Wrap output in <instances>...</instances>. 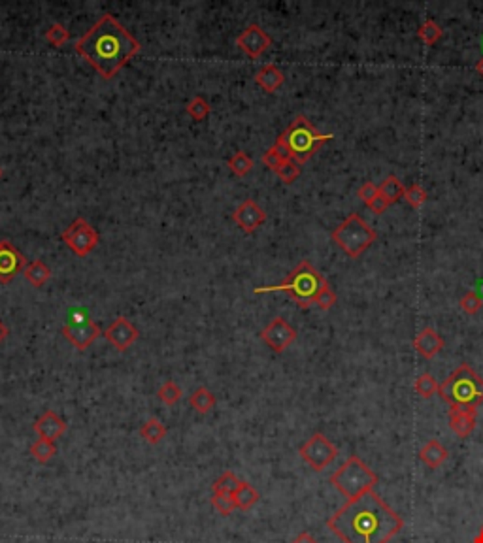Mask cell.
I'll use <instances>...</instances> for the list:
<instances>
[{
	"label": "cell",
	"instance_id": "cell-10",
	"mask_svg": "<svg viewBox=\"0 0 483 543\" xmlns=\"http://www.w3.org/2000/svg\"><path fill=\"white\" fill-rule=\"evenodd\" d=\"M261 340L275 353H283L297 340V330L283 317H275L263 329Z\"/></svg>",
	"mask_w": 483,
	"mask_h": 543
},
{
	"label": "cell",
	"instance_id": "cell-33",
	"mask_svg": "<svg viewBox=\"0 0 483 543\" xmlns=\"http://www.w3.org/2000/svg\"><path fill=\"white\" fill-rule=\"evenodd\" d=\"M68 38H70V34H68V31L64 29V25L61 23H53L48 31H46V40H48L51 46H55V48L64 46V43L68 42Z\"/></svg>",
	"mask_w": 483,
	"mask_h": 543
},
{
	"label": "cell",
	"instance_id": "cell-17",
	"mask_svg": "<svg viewBox=\"0 0 483 543\" xmlns=\"http://www.w3.org/2000/svg\"><path fill=\"white\" fill-rule=\"evenodd\" d=\"M444 345H446L444 338H442L433 327H425V329L419 330L416 338H414V348H416L417 353L425 357V359H435L436 355L444 349Z\"/></svg>",
	"mask_w": 483,
	"mask_h": 543
},
{
	"label": "cell",
	"instance_id": "cell-9",
	"mask_svg": "<svg viewBox=\"0 0 483 543\" xmlns=\"http://www.w3.org/2000/svg\"><path fill=\"white\" fill-rule=\"evenodd\" d=\"M62 242L78 256H87L98 244V232L89 225V221L78 217L61 234Z\"/></svg>",
	"mask_w": 483,
	"mask_h": 543
},
{
	"label": "cell",
	"instance_id": "cell-40",
	"mask_svg": "<svg viewBox=\"0 0 483 543\" xmlns=\"http://www.w3.org/2000/svg\"><path fill=\"white\" fill-rule=\"evenodd\" d=\"M357 195H359V200L365 202V204H367V206H368V204H370V202H372L374 198L378 196V187H376V185H374L372 181H368V184L362 185Z\"/></svg>",
	"mask_w": 483,
	"mask_h": 543
},
{
	"label": "cell",
	"instance_id": "cell-4",
	"mask_svg": "<svg viewBox=\"0 0 483 543\" xmlns=\"http://www.w3.org/2000/svg\"><path fill=\"white\" fill-rule=\"evenodd\" d=\"M332 138H334L332 135H321L318 128L308 121L306 116H297L294 121L278 136L275 144H280L287 151L289 159L299 165H304L308 159H312L325 142L332 140Z\"/></svg>",
	"mask_w": 483,
	"mask_h": 543
},
{
	"label": "cell",
	"instance_id": "cell-45",
	"mask_svg": "<svg viewBox=\"0 0 483 543\" xmlns=\"http://www.w3.org/2000/svg\"><path fill=\"white\" fill-rule=\"evenodd\" d=\"M476 70H477V74H479V76H482V78H483V57H482V59H479V61H477Z\"/></svg>",
	"mask_w": 483,
	"mask_h": 543
},
{
	"label": "cell",
	"instance_id": "cell-14",
	"mask_svg": "<svg viewBox=\"0 0 483 543\" xmlns=\"http://www.w3.org/2000/svg\"><path fill=\"white\" fill-rule=\"evenodd\" d=\"M100 334H102V329H100L93 319L86 321V323H68L62 327V336L67 338L68 342L72 343L74 348L80 349V351L89 348Z\"/></svg>",
	"mask_w": 483,
	"mask_h": 543
},
{
	"label": "cell",
	"instance_id": "cell-29",
	"mask_svg": "<svg viewBox=\"0 0 483 543\" xmlns=\"http://www.w3.org/2000/svg\"><path fill=\"white\" fill-rule=\"evenodd\" d=\"M229 168H231V172L236 174V176L244 177L245 174H250L251 168H253V159L247 157V153L238 151L229 159Z\"/></svg>",
	"mask_w": 483,
	"mask_h": 543
},
{
	"label": "cell",
	"instance_id": "cell-25",
	"mask_svg": "<svg viewBox=\"0 0 483 543\" xmlns=\"http://www.w3.org/2000/svg\"><path fill=\"white\" fill-rule=\"evenodd\" d=\"M414 389H416L417 397H421L423 400H428V398H433L440 389V385L433 378V373L423 372L419 378L416 379V383H414Z\"/></svg>",
	"mask_w": 483,
	"mask_h": 543
},
{
	"label": "cell",
	"instance_id": "cell-2",
	"mask_svg": "<svg viewBox=\"0 0 483 543\" xmlns=\"http://www.w3.org/2000/svg\"><path fill=\"white\" fill-rule=\"evenodd\" d=\"M76 51L110 80L140 51V43L114 15L106 13L76 42Z\"/></svg>",
	"mask_w": 483,
	"mask_h": 543
},
{
	"label": "cell",
	"instance_id": "cell-31",
	"mask_svg": "<svg viewBox=\"0 0 483 543\" xmlns=\"http://www.w3.org/2000/svg\"><path fill=\"white\" fill-rule=\"evenodd\" d=\"M187 114H189L195 121H202V119H206V117L210 116V104H208V100L206 98H202V97H195V98H191L189 102H187Z\"/></svg>",
	"mask_w": 483,
	"mask_h": 543
},
{
	"label": "cell",
	"instance_id": "cell-24",
	"mask_svg": "<svg viewBox=\"0 0 483 543\" xmlns=\"http://www.w3.org/2000/svg\"><path fill=\"white\" fill-rule=\"evenodd\" d=\"M234 502L240 509H250L259 502V493L255 490V487H251L250 483L240 481V487L234 493Z\"/></svg>",
	"mask_w": 483,
	"mask_h": 543
},
{
	"label": "cell",
	"instance_id": "cell-41",
	"mask_svg": "<svg viewBox=\"0 0 483 543\" xmlns=\"http://www.w3.org/2000/svg\"><path fill=\"white\" fill-rule=\"evenodd\" d=\"M389 206H391V204H389V202H387L386 198H383V196L379 195V193H378V196H376V198H374V200L370 202V204H368V208H370V212H372V214H376V215L386 214Z\"/></svg>",
	"mask_w": 483,
	"mask_h": 543
},
{
	"label": "cell",
	"instance_id": "cell-42",
	"mask_svg": "<svg viewBox=\"0 0 483 543\" xmlns=\"http://www.w3.org/2000/svg\"><path fill=\"white\" fill-rule=\"evenodd\" d=\"M291 543H318V539H315L310 532H300L299 536L294 537Z\"/></svg>",
	"mask_w": 483,
	"mask_h": 543
},
{
	"label": "cell",
	"instance_id": "cell-26",
	"mask_svg": "<svg viewBox=\"0 0 483 543\" xmlns=\"http://www.w3.org/2000/svg\"><path fill=\"white\" fill-rule=\"evenodd\" d=\"M140 436L146 439L147 444L155 446V444H159L161 439L166 438V427L159 419H149V421L140 428Z\"/></svg>",
	"mask_w": 483,
	"mask_h": 543
},
{
	"label": "cell",
	"instance_id": "cell-16",
	"mask_svg": "<svg viewBox=\"0 0 483 543\" xmlns=\"http://www.w3.org/2000/svg\"><path fill=\"white\" fill-rule=\"evenodd\" d=\"M449 428L457 434L459 438H468L477 425V409L474 408H449L447 413Z\"/></svg>",
	"mask_w": 483,
	"mask_h": 543
},
{
	"label": "cell",
	"instance_id": "cell-6",
	"mask_svg": "<svg viewBox=\"0 0 483 543\" xmlns=\"http://www.w3.org/2000/svg\"><path fill=\"white\" fill-rule=\"evenodd\" d=\"M330 483H332L348 500H353L357 496L374 490L376 483H378V474H376L362 458H359L357 455H351V457L330 476Z\"/></svg>",
	"mask_w": 483,
	"mask_h": 543
},
{
	"label": "cell",
	"instance_id": "cell-18",
	"mask_svg": "<svg viewBox=\"0 0 483 543\" xmlns=\"http://www.w3.org/2000/svg\"><path fill=\"white\" fill-rule=\"evenodd\" d=\"M32 428H34V432L38 434V438L55 441V439L61 438L64 430H67V422L62 421L55 411H46V413L34 422V427Z\"/></svg>",
	"mask_w": 483,
	"mask_h": 543
},
{
	"label": "cell",
	"instance_id": "cell-7",
	"mask_svg": "<svg viewBox=\"0 0 483 543\" xmlns=\"http://www.w3.org/2000/svg\"><path fill=\"white\" fill-rule=\"evenodd\" d=\"M332 240L351 259H359L376 242V231L361 215L351 214L332 231Z\"/></svg>",
	"mask_w": 483,
	"mask_h": 543
},
{
	"label": "cell",
	"instance_id": "cell-38",
	"mask_svg": "<svg viewBox=\"0 0 483 543\" xmlns=\"http://www.w3.org/2000/svg\"><path fill=\"white\" fill-rule=\"evenodd\" d=\"M461 310L465 313H468V315H476L479 310H482V305H483V300L482 296H477L474 291H468V293L461 298Z\"/></svg>",
	"mask_w": 483,
	"mask_h": 543
},
{
	"label": "cell",
	"instance_id": "cell-21",
	"mask_svg": "<svg viewBox=\"0 0 483 543\" xmlns=\"http://www.w3.org/2000/svg\"><path fill=\"white\" fill-rule=\"evenodd\" d=\"M23 272L27 281H29L31 285H34V287H42V285L48 283L49 277H51V270H49V266L43 263V261H32V263L25 266Z\"/></svg>",
	"mask_w": 483,
	"mask_h": 543
},
{
	"label": "cell",
	"instance_id": "cell-1",
	"mask_svg": "<svg viewBox=\"0 0 483 543\" xmlns=\"http://www.w3.org/2000/svg\"><path fill=\"white\" fill-rule=\"evenodd\" d=\"M327 526L342 543H389L404 528V521L370 490L346 502Z\"/></svg>",
	"mask_w": 483,
	"mask_h": 543
},
{
	"label": "cell",
	"instance_id": "cell-5",
	"mask_svg": "<svg viewBox=\"0 0 483 543\" xmlns=\"http://www.w3.org/2000/svg\"><path fill=\"white\" fill-rule=\"evenodd\" d=\"M438 394L451 408H474L483 404V378L468 364H461L449 378L440 385Z\"/></svg>",
	"mask_w": 483,
	"mask_h": 543
},
{
	"label": "cell",
	"instance_id": "cell-15",
	"mask_svg": "<svg viewBox=\"0 0 483 543\" xmlns=\"http://www.w3.org/2000/svg\"><path fill=\"white\" fill-rule=\"evenodd\" d=\"M233 221L245 234H251L266 221V214L253 198H247L236 208V212L233 214Z\"/></svg>",
	"mask_w": 483,
	"mask_h": 543
},
{
	"label": "cell",
	"instance_id": "cell-3",
	"mask_svg": "<svg viewBox=\"0 0 483 543\" xmlns=\"http://www.w3.org/2000/svg\"><path fill=\"white\" fill-rule=\"evenodd\" d=\"M325 283H327V280H325L323 275L319 274L318 270L313 268L308 261H302L283 283H280V285H266V287H255L253 293H287L297 302L299 308L308 310L310 305L315 304V298H318L319 291L323 289Z\"/></svg>",
	"mask_w": 483,
	"mask_h": 543
},
{
	"label": "cell",
	"instance_id": "cell-43",
	"mask_svg": "<svg viewBox=\"0 0 483 543\" xmlns=\"http://www.w3.org/2000/svg\"><path fill=\"white\" fill-rule=\"evenodd\" d=\"M8 334H10V330H8L6 324H4V323H2V321H0V343H2V342H4V340H6V336H8Z\"/></svg>",
	"mask_w": 483,
	"mask_h": 543
},
{
	"label": "cell",
	"instance_id": "cell-28",
	"mask_svg": "<svg viewBox=\"0 0 483 543\" xmlns=\"http://www.w3.org/2000/svg\"><path fill=\"white\" fill-rule=\"evenodd\" d=\"M442 34H444L442 27L438 23H435L433 19H427V21L419 27V31H417V36L421 38L427 46H435L442 38Z\"/></svg>",
	"mask_w": 483,
	"mask_h": 543
},
{
	"label": "cell",
	"instance_id": "cell-11",
	"mask_svg": "<svg viewBox=\"0 0 483 543\" xmlns=\"http://www.w3.org/2000/svg\"><path fill=\"white\" fill-rule=\"evenodd\" d=\"M21 270H25L23 253L10 240H0V283H12Z\"/></svg>",
	"mask_w": 483,
	"mask_h": 543
},
{
	"label": "cell",
	"instance_id": "cell-8",
	"mask_svg": "<svg viewBox=\"0 0 483 543\" xmlns=\"http://www.w3.org/2000/svg\"><path fill=\"white\" fill-rule=\"evenodd\" d=\"M299 453L300 458H302L312 470L321 472L338 457V447L332 446V441H330L325 434L315 432L312 438L308 439L306 444L300 446Z\"/></svg>",
	"mask_w": 483,
	"mask_h": 543
},
{
	"label": "cell",
	"instance_id": "cell-37",
	"mask_svg": "<svg viewBox=\"0 0 483 543\" xmlns=\"http://www.w3.org/2000/svg\"><path fill=\"white\" fill-rule=\"evenodd\" d=\"M275 176L282 179L283 184H293L294 179L300 176V165L294 163V160H285L278 170H275Z\"/></svg>",
	"mask_w": 483,
	"mask_h": 543
},
{
	"label": "cell",
	"instance_id": "cell-12",
	"mask_svg": "<svg viewBox=\"0 0 483 543\" xmlns=\"http://www.w3.org/2000/svg\"><path fill=\"white\" fill-rule=\"evenodd\" d=\"M236 46H238L245 55L251 59H257L272 46V38L259 27V25H250L247 29L240 32L236 38Z\"/></svg>",
	"mask_w": 483,
	"mask_h": 543
},
{
	"label": "cell",
	"instance_id": "cell-34",
	"mask_svg": "<svg viewBox=\"0 0 483 543\" xmlns=\"http://www.w3.org/2000/svg\"><path fill=\"white\" fill-rule=\"evenodd\" d=\"M212 504H214V507L221 515H231L236 509L234 495H229V493H214Z\"/></svg>",
	"mask_w": 483,
	"mask_h": 543
},
{
	"label": "cell",
	"instance_id": "cell-27",
	"mask_svg": "<svg viewBox=\"0 0 483 543\" xmlns=\"http://www.w3.org/2000/svg\"><path fill=\"white\" fill-rule=\"evenodd\" d=\"M57 453L55 441H49V439L38 438L31 447V455L36 458L38 462H48L49 458L53 457Z\"/></svg>",
	"mask_w": 483,
	"mask_h": 543
},
{
	"label": "cell",
	"instance_id": "cell-22",
	"mask_svg": "<svg viewBox=\"0 0 483 543\" xmlns=\"http://www.w3.org/2000/svg\"><path fill=\"white\" fill-rule=\"evenodd\" d=\"M378 193L383 196L389 204H395V202H398L400 198H404L406 189H404L402 181H400L397 176H387L378 187Z\"/></svg>",
	"mask_w": 483,
	"mask_h": 543
},
{
	"label": "cell",
	"instance_id": "cell-35",
	"mask_svg": "<svg viewBox=\"0 0 483 543\" xmlns=\"http://www.w3.org/2000/svg\"><path fill=\"white\" fill-rule=\"evenodd\" d=\"M404 200L408 202L411 208L419 209L423 204L427 202V191L423 189L421 185H410V187L406 189V193H404Z\"/></svg>",
	"mask_w": 483,
	"mask_h": 543
},
{
	"label": "cell",
	"instance_id": "cell-19",
	"mask_svg": "<svg viewBox=\"0 0 483 543\" xmlns=\"http://www.w3.org/2000/svg\"><path fill=\"white\" fill-rule=\"evenodd\" d=\"M447 457H449V451L438 439H428L427 444L421 447V451H419L421 462L427 464L428 468H433V470L440 468L442 464L447 460Z\"/></svg>",
	"mask_w": 483,
	"mask_h": 543
},
{
	"label": "cell",
	"instance_id": "cell-30",
	"mask_svg": "<svg viewBox=\"0 0 483 543\" xmlns=\"http://www.w3.org/2000/svg\"><path fill=\"white\" fill-rule=\"evenodd\" d=\"M157 394H159V398L166 404V406H174V404L182 400L184 391H182V387H179L177 383H174V381H166L165 385H161V389Z\"/></svg>",
	"mask_w": 483,
	"mask_h": 543
},
{
	"label": "cell",
	"instance_id": "cell-32",
	"mask_svg": "<svg viewBox=\"0 0 483 543\" xmlns=\"http://www.w3.org/2000/svg\"><path fill=\"white\" fill-rule=\"evenodd\" d=\"M238 487H240L238 477L234 476L233 472H225V474L214 483V493H229V495H234Z\"/></svg>",
	"mask_w": 483,
	"mask_h": 543
},
{
	"label": "cell",
	"instance_id": "cell-46",
	"mask_svg": "<svg viewBox=\"0 0 483 543\" xmlns=\"http://www.w3.org/2000/svg\"><path fill=\"white\" fill-rule=\"evenodd\" d=\"M0 177H2V166H0Z\"/></svg>",
	"mask_w": 483,
	"mask_h": 543
},
{
	"label": "cell",
	"instance_id": "cell-36",
	"mask_svg": "<svg viewBox=\"0 0 483 543\" xmlns=\"http://www.w3.org/2000/svg\"><path fill=\"white\" fill-rule=\"evenodd\" d=\"M285 160H291V159H287V157L283 155L282 149H280V147H275V146L270 147L268 151L263 155V165L266 166V168H270L272 172L278 170V168H280V166H282Z\"/></svg>",
	"mask_w": 483,
	"mask_h": 543
},
{
	"label": "cell",
	"instance_id": "cell-23",
	"mask_svg": "<svg viewBox=\"0 0 483 543\" xmlns=\"http://www.w3.org/2000/svg\"><path fill=\"white\" fill-rule=\"evenodd\" d=\"M191 408L198 411V413H210L215 406V397L206 389V387H198L193 394H191Z\"/></svg>",
	"mask_w": 483,
	"mask_h": 543
},
{
	"label": "cell",
	"instance_id": "cell-20",
	"mask_svg": "<svg viewBox=\"0 0 483 543\" xmlns=\"http://www.w3.org/2000/svg\"><path fill=\"white\" fill-rule=\"evenodd\" d=\"M255 81H257V85L261 89H264L266 92H275L280 87L283 85V81H285V76L280 68L275 67V64H266L255 74Z\"/></svg>",
	"mask_w": 483,
	"mask_h": 543
},
{
	"label": "cell",
	"instance_id": "cell-39",
	"mask_svg": "<svg viewBox=\"0 0 483 543\" xmlns=\"http://www.w3.org/2000/svg\"><path fill=\"white\" fill-rule=\"evenodd\" d=\"M334 304H336V293L332 291L329 283H325L323 289L319 291L318 298H315V305L319 310H330Z\"/></svg>",
	"mask_w": 483,
	"mask_h": 543
},
{
	"label": "cell",
	"instance_id": "cell-13",
	"mask_svg": "<svg viewBox=\"0 0 483 543\" xmlns=\"http://www.w3.org/2000/svg\"><path fill=\"white\" fill-rule=\"evenodd\" d=\"M102 334L108 340V343H111L117 351L129 349L138 340V329L127 317H117Z\"/></svg>",
	"mask_w": 483,
	"mask_h": 543
},
{
	"label": "cell",
	"instance_id": "cell-44",
	"mask_svg": "<svg viewBox=\"0 0 483 543\" xmlns=\"http://www.w3.org/2000/svg\"><path fill=\"white\" fill-rule=\"evenodd\" d=\"M472 543H483V525L479 526V530L474 537H472Z\"/></svg>",
	"mask_w": 483,
	"mask_h": 543
}]
</instances>
